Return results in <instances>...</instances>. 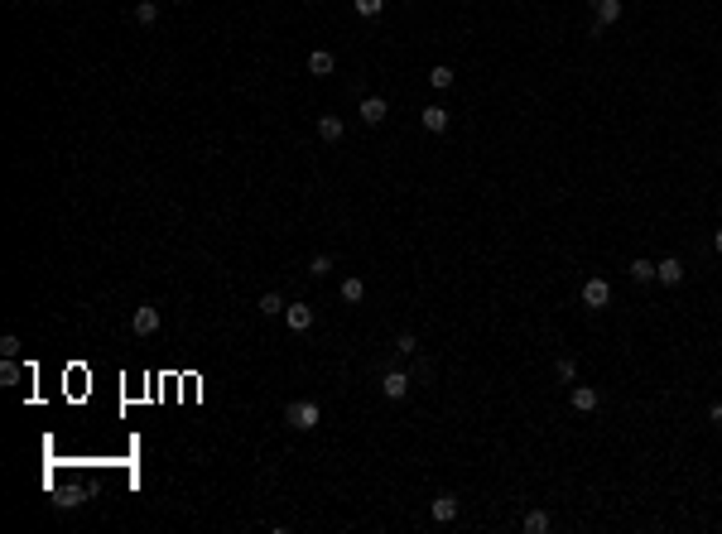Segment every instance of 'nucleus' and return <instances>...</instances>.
Instances as JSON below:
<instances>
[{"instance_id": "nucleus-22", "label": "nucleus", "mask_w": 722, "mask_h": 534, "mask_svg": "<svg viewBox=\"0 0 722 534\" xmlns=\"http://www.w3.org/2000/svg\"><path fill=\"white\" fill-rule=\"evenodd\" d=\"M308 274H313V279H327V274H332V255H313V260H308Z\"/></svg>"}, {"instance_id": "nucleus-19", "label": "nucleus", "mask_w": 722, "mask_h": 534, "mask_svg": "<svg viewBox=\"0 0 722 534\" xmlns=\"http://www.w3.org/2000/svg\"><path fill=\"white\" fill-rule=\"evenodd\" d=\"M554 371H559L563 385H573V380H578V361H573V356H559V361H554Z\"/></svg>"}, {"instance_id": "nucleus-1", "label": "nucleus", "mask_w": 722, "mask_h": 534, "mask_svg": "<svg viewBox=\"0 0 722 534\" xmlns=\"http://www.w3.org/2000/svg\"><path fill=\"white\" fill-rule=\"evenodd\" d=\"M284 424L299 428V433H308V428L323 424V409L313 400H289V404H284Z\"/></svg>"}, {"instance_id": "nucleus-18", "label": "nucleus", "mask_w": 722, "mask_h": 534, "mask_svg": "<svg viewBox=\"0 0 722 534\" xmlns=\"http://www.w3.org/2000/svg\"><path fill=\"white\" fill-rule=\"evenodd\" d=\"M284 308H289V303H284L279 294H260V318H275V313H284Z\"/></svg>"}, {"instance_id": "nucleus-11", "label": "nucleus", "mask_w": 722, "mask_h": 534, "mask_svg": "<svg viewBox=\"0 0 722 534\" xmlns=\"http://www.w3.org/2000/svg\"><path fill=\"white\" fill-rule=\"evenodd\" d=\"M308 73H313V78H327V73H337V58L327 54V49H313V54H308Z\"/></svg>"}, {"instance_id": "nucleus-16", "label": "nucleus", "mask_w": 722, "mask_h": 534, "mask_svg": "<svg viewBox=\"0 0 722 534\" xmlns=\"http://www.w3.org/2000/svg\"><path fill=\"white\" fill-rule=\"evenodd\" d=\"M428 87H433V92H448V87H453V68H448V63H438V68L428 73Z\"/></svg>"}, {"instance_id": "nucleus-5", "label": "nucleus", "mask_w": 722, "mask_h": 534, "mask_svg": "<svg viewBox=\"0 0 722 534\" xmlns=\"http://www.w3.org/2000/svg\"><path fill=\"white\" fill-rule=\"evenodd\" d=\"M655 279H660V284H669V289H679V284H684V260H674V255L655 260Z\"/></svg>"}, {"instance_id": "nucleus-20", "label": "nucleus", "mask_w": 722, "mask_h": 534, "mask_svg": "<svg viewBox=\"0 0 722 534\" xmlns=\"http://www.w3.org/2000/svg\"><path fill=\"white\" fill-rule=\"evenodd\" d=\"M525 534H549V515L544 510H530L525 515Z\"/></svg>"}, {"instance_id": "nucleus-13", "label": "nucleus", "mask_w": 722, "mask_h": 534, "mask_svg": "<svg viewBox=\"0 0 722 534\" xmlns=\"http://www.w3.org/2000/svg\"><path fill=\"white\" fill-rule=\"evenodd\" d=\"M419 121H424V131L443 135V131H448V121H453V116H448V107H424V116H419Z\"/></svg>"}, {"instance_id": "nucleus-2", "label": "nucleus", "mask_w": 722, "mask_h": 534, "mask_svg": "<svg viewBox=\"0 0 722 534\" xmlns=\"http://www.w3.org/2000/svg\"><path fill=\"white\" fill-rule=\"evenodd\" d=\"M607 303H612V284L602 274H592L588 284H583V308H607Z\"/></svg>"}, {"instance_id": "nucleus-14", "label": "nucleus", "mask_w": 722, "mask_h": 534, "mask_svg": "<svg viewBox=\"0 0 722 534\" xmlns=\"http://www.w3.org/2000/svg\"><path fill=\"white\" fill-rule=\"evenodd\" d=\"M337 294H342V303H361V298H366V279H356V274H347V279L337 284Z\"/></svg>"}, {"instance_id": "nucleus-27", "label": "nucleus", "mask_w": 722, "mask_h": 534, "mask_svg": "<svg viewBox=\"0 0 722 534\" xmlns=\"http://www.w3.org/2000/svg\"><path fill=\"white\" fill-rule=\"evenodd\" d=\"M713 250H718V255H722V231H713Z\"/></svg>"}, {"instance_id": "nucleus-23", "label": "nucleus", "mask_w": 722, "mask_h": 534, "mask_svg": "<svg viewBox=\"0 0 722 534\" xmlns=\"http://www.w3.org/2000/svg\"><path fill=\"white\" fill-rule=\"evenodd\" d=\"M395 351H400V356H414V351H419L414 332H400V337H395Z\"/></svg>"}, {"instance_id": "nucleus-6", "label": "nucleus", "mask_w": 722, "mask_h": 534, "mask_svg": "<svg viewBox=\"0 0 722 534\" xmlns=\"http://www.w3.org/2000/svg\"><path fill=\"white\" fill-rule=\"evenodd\" d=\"M356 116H361L366 126H380V121L390 116V102H385V97H361V107H356Z\"/></svg>"}, {"instance_id": "nucleus-7", "label": "nucleus", "mask_w": 722, "mask_h": 534, "mask_svg": "<svg viewBox=\"0 0 722 534\" xmlns=\"http://www.w3.org/2000/svg\"><path fill=\"white\" fill-rule=\"evenodd\" d=\"M568 404H573L578 414H592V409L602 404V395H597L592 385H568Z\"/></svg>"}, {"instance_id": "nucleus-25", "label": "nucleus", "mask_w": 722, "mask_h": 534, "mask_svg": "<svg viewBox=\"0 0 722 534\" xmlns=\"http://www.w3.org/2000/svg\"><path fill=\"white\" fill-rule=\"evenodd\" d=\"M0 380H5V385H15V380H20V366H15V356H5V366H0Z\"/></svg>"}, {"instance_id": "nucleus-4", "label": "nucleus", "mask_w": 722, "mask_h": 534, "mask_svg": "<svg viewBox=\"0 0 722 534\" xmlns=\"http://www.w3.org/2000/svg\"><path fill=\"white\" fill-rule=\"evenodd\" d=\"M160 308H155V303H145V308H135V318H131V327H135V332H140V337H155V332H160Z\"/></svg>"}, {"instance_id": "nucleus-12", "label": "nucleus", "mask_w": 722, "mask_h": 534, "mask_svg": "<svg viewBox=\"0 0 722 534\" xmlns=\"http://www.w3.org/2000/svg\"><path fill=\"white\" fill-rule=\"evenodd\" d=\"M347 135V126H342V116H318V140H327V145H337Z\"/></svg>"}, {"instance_id": "nucleus-24", "label": "nucleus", "mask_w": 722, "mask_h": 534, "mask_svg": "<svg viewBox=\"0 0 722 534\" xmlns=\"http://www.w3.org/2000/svg\"><path fill=\"white\" fill-rule=\"evenodd\" d=\"M0 356H20V337H15V332L0 337Z\"/></svg>"}, {"instance_id": "nucleus-21", "label": "nucleus", "mask_w": 722, "mask_h": 534, "mask_svg": "<svg viewBox=\"0 0 722 534\" xmlns=\"http://www.w3.org/2000/svg\"><path fill=\"white\" fill-rule=\"evenodd\" d=\"M351 10H356L361 20H375V15L385 10V0H351Z\"/></svg>"}, {"instance_id": "nucleus-9", "label": "nucleus", "mask_w": 722, "mask_h": 534, "mask_svg": "<svg viewBox=\"0 0 722 534\" xmlns=\"http://www.w3.org/2000/svg\"><path fill=\"white\" fill-rule=\"evenodd\" d=\"M621 10H626L621 0H592V20H597L602 29H607V25H616V20H621Z\"/></svg>"}, {"instance_id": "nucleus-17", "label": "nucleus", "mask_w": 722, "mask_h": 534, "mask_svg": "<svg viewBox=\"0 0 722 534\" xmlns=\"http://www.w3.org/2000/svg\"><path fill=\"white\" fill-rule=\"evenodd\" d=\"M135 20H140V25L150 29L155 20H160V0H140V5H135Z\"/></svg>"}, {"instance_id": "nucleus-15", "label": "nucleus", "mask_w": 722, "mask_h": 534, "mask_svg": "<svg viewBox=\"0 0 722 534\" xmlns=\"http://www.w3.org/2000/svg\"><path fill=\"white\" fill-rule=\"evenodd\" d=\"M626 274H631L636 284H650V279H655V260H645V255H636V260L626 265Z\"/></svg>"}, {"instance_id": "nucleus-26", "label": "nucleus", "mask_w": 722, "mask_h": 534, "mask_svg": "<svg viewBox=\"0 0 722 534\" xmlns=\"http://www.w3.org/2000/svg\"><path fill=\"white\" fill-rule=\"evenodd\" d=\"M708 419H713V424L722 428V400H713V404H708Z\"/></svg>"}, {"instance_id": "nucleus-8", "label": "nucleus", "mask_w": 722, "mask_h": 534, "mask_svg": "<svg viewBox=\"0 0 722 534\" xmlns=\"http://www.w3.org/2000/svg\"><path fill=\"white\" fill-rule=\"evenodd\" d=\"M284 322H289V332H308L313 327V308L308 303H289L284 308Z\"/></svg>"}, {"instance_id": "nucleus-3", "label": "nucleus", "mask_w": 722, "mask_h": 534, "mask_svg": "<svg viewBox=\"0 0 722 534\" xmlns=\"http://www.w3.org/2000/svg\"><path fill=\"white\" fill-rule=\"evenodd\" d=\"M409 385H414L409 371H385V375H380V395H385V400H404Z\"/></svg>"}, {"instance_id": "nucleus-10", "label": "nucleus", "mask_w": 722, "mask_h": 534, "mask_svg": "<svg viewBox=\"0 0 722 534\" xmlns=\"http://www.w3.org/2000/svg\"><path fill=\"white\" fill-rule=\"evenodd\" d=\"M428 515H433L438 525H453V520H457V501L448 496V491H443V496H433V506H428Z\"/></svg>"}]
</instances>
